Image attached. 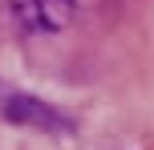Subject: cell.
<instances>
[{
    "label": "cell",
    "instance_id": "6da1fadb",
    "mask_svg": "<svg viewBox=\"0 0 154 150\" xmlns=\"http://www.w3.org/2000/svg\"><path fill=\"white\" fill-rule=\"evenodd\" d=\"M24 32H61L77 20V0H8Z\"/></svg>",
    "mask_w": 154,
    "mask_h": 150
},
{
    "label": "cell",
    "instance_id": "7a4b0ae2",
    "mask_svg": "<svg viewBox=\"0 0 154 150\" xmlns=\"http://www.w3.org/2000/svg\"><path fill=\"white\" fill-rule=\"evenodd\" d=\"M4 118L16 122V126H41V130H57V134H69L73 130V122L65 118V114H57L53 106L37 102V97H29V93L4 97Z\"/></svg>",
    "mask_w": 154,
    "mask_h": 150
}]
</instances>
